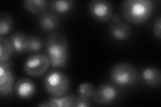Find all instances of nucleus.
Here are the masks:
<instances>
[{
  "label": "nucleus",
  "mask_w": 161,
  "mask_h": 107,
  "mask_svg": "<svg viewBox=\"0 0 161 107\" xmlns=\"http://www.w3.org/2000/svg\"><path fill=\"white\" fill-rule=\"evenodd\" d=\"M153 4L150 0H126L121 6V12L125 21L133 24L144 23L150 16Z\"/></svg>",
  "instance_id": "nucleus-1"
},
{
  "label": "nucleus",
  "mask_w": 161,
  "mask_h": 107,
  "mask_svg": "<svg viewBox=\"0 0 161 107\" xmlns=\"http://www.w3.org/2000/svg\"><path fill=\"white\" fill-rule=\"evenodd\" d=\"M68 48L67 39L63 34H54L48 38L46 50L52 68H65L68 61Z\"/></svg>",
  "instance_id": "nucleus-2"
},
{
  "label": "nucleus",
  "mask_w": 161,
  "mask_h": 107,
  "mask_svg": "<svg viewBox=\"0 0 161 107\" xmlns=\"http://www.w3.org/2000/svg\"><path fill=\"white\" fill-rule=\"evenodd\" d=\"M110 79L119 86H128L136 83L138 71L133 65L128 62H118L110 70Z\"/></svg>",
  "instance_id": "nucleus-3"
},
{
  "label": "nucleus",
  "mask_w": 161,
  "mask_h": 107,
  "mask_svg": "<svg viewBox=\"0 0 161 107\" xmlns=\"http://www.w3.org/2000/svg\"><path fill=\"white\" fill-rule=\"evenodd\" d=\"M44 86L49 94L54 97H60L67 93L70 80L66 74L59 70H54L46 76Z\"/></svg>",
  "instance_id": "nucleus-4"
},
{
  "label": "nucleus",
  "mask_w": 161,
  "mask_h": 107,
  "mask_svg": "<svg viewBox=\"0 0 161 107\" xmlns=\"http://www.w3.org/2000/svg\"><path fill=\"white\" fill-rule=\"evenodd\" d=\"M50 66L47 55L34 54L30 56L24 63V70L30 76H40L47 72Z\"/></svg>",
  "instance_id": "nucleus-5"
},
{
  "label": "nucleus",
  "mask_w": 161,
  "mask_h": 107,
  "mask_svg": "<svg viewBox=\"0 0 161 107\" xmlns=\"http://www.w3.org/2000/svg\"><path fill=\"white\" fill-rule=\"evenodd\" d=\"M89 12L93 18L99 22H106L114 15L112 4L107 0H93L89 3Z\"/></svg>",
  "instance_id": "nucleus-6"
},
{
  "label": "nucleus",
  "mask_w": 161,
  "mask_h": 107,
  "mask_svg": "<svg viewBox=\"0 0 161 107\" xmlns=\"http://www.w3.org/2000/svg\"><path fill=\"white\" fill-rule=\"evenodd\" d=\"M14 82L15 78L11 70V62L9 60L0 62V94H11L14 88Z\"/></svg>",
  "instance_id": "nucleus-7"
},
{
  "label": "nucleus",
  "mask_w": 161,
  "mask_h": 107,
  "mask_svg": "<svg viewBox=\"0 0 161 107\" xmlns=\"http://www.w3.org/2000/svg\"><path fill=\"white\" fill-rule=\"evenodd\" d=\"M118 96V90L115 86L105 83L95 89L92 96L93 100L99 104H108L113 103Z\"/></svg>",
  "instance_id": "nucleus-8"
},
{
  "label": "nucleus",
  "mask_w": 161,
  "mask_h": 107,
  "mask_svg": "<svg viewBox=\"0 0 161 107\" xmlns=\"http://www.w3.org/2000/svg\"><path fill=\"white\" fill-rule=\"evenodd\" d=\"M14 93L18 97L22 99H29L36 93V84L31 79L19 78L14 84Z\"/></svg>",
  "instance_id": "nucleus-9"
},
{
  "label": "nucleus",
  "mask_w": 161,
  "mask_h": 107,
  "mask_svg": "<svg viewBox=\"0 0 161 107\" xmlns=\"http://www.w3.org/2000/svg\"><path fill=\"white\" fill-rule=\"evenodd\" d=\"M132 33L130 25L122 19L118 22H112L110 25V34L112 36L118 41L127 40Z\"/></svg>",
  "instance_id": "nucleus-10"
},
{
  "label": "nucleus",
  "mask_w": 161,
  "mask_h": 107,
  "mask_svg": "<svg viewBox=\"0 0 161 107\" xmlns=\"http://www.w3.org/2000/svg\"><path fill=\"white\" fill-rule=\"evenodd\" d=\"M140 78L147 85L154 87L159 86L161 83V72L158 68L148 66L141 70Z\"/></svg>",
  "instance_id": "nucleus-11"
},
{
  "label": "nucleus",
  "mask_w": 161,
  "mask_h": 107,
  "mask_svg": "<svg viewBox=\"0 0 161 107\" xmlns=\"http://www.w3.org/2000/svg\"><path fill=\"white\" fill-rule=\"evenodd\" d=\"M38 23L42 29L50 32L58 26L59 19L53 13H45L40 17Z\"/></svg>",
  "instance_id": "nucleus-12"
},
{
  "label": "nucleus",
  "mask_w": 161,
  "mask_h": 107,
  "mask_svg": "<svg viewBox=\"0 0 161 107\" xmlns=\"http://www.w3.org/2000/svg\"><path fill=\"white\" fill-rule=\"evenodd\" d=\"M47 0H25L23 2L24 8L34 14H43L48 8Z\"/></svg>",
  "instance_id": "nucleus-13"
},
{
  "label": "nucleus",
  "mask_w": 161,
  "mask_h": 107,
  "mask_svg": "<svg viewBox=\"0 0 161 107\" xmlns=\"http://www.w3.org/2000/svg\"><path fill=\"white\" fill-rule=\"evenodd\" d=\"M73 96H60L42 102L38 106L40 107H71Z\"/></svg>",
  "instance_id": "nucleus-14"
},
{
  "label": "nucleus",
  "mask_w": 161,
  "mask_h": 107,
  "mask_svg": "<svg viewBox=\"0 0 161 107\" xmlns=\"http://www.w3.org/2000/svg\"><path fill=\"white\" fill-rule=\"evenodd\" d=\"M14 52V48L10 40L3 36L0 37V62L8 61Z\"/></svg>",
  "instance_id": "nucleus-15"
},
{
  "label": "nucleus",
  "mask_w": 161,
  "mask_h": 107,
  "mask_svg": "<svg viewBox=\"0 0 161 107\" xmlns=\"http://www.w3.org/2000/svg\"><path fill=\"white\" fill-rule=\"evenodd\" d=\"M75 2L73 0H53L50 2V6L54 12L64 14L69 12L73 9Z\"/></svg>",
  "instance_id": "nucleus-16"
},
{
  "label": "nucleus",
  "mask_w": 161,
  "mask_h": 107,
  "mask_svg": "<svg viewBox=\"0 0 161 107\" xmlns=\"http://www.w3.org/2000/svg\"><path fill=\"white\" fill-rule=\"evenodd\" d=\"M27 35L22 32H16L9 37V40L12 42L14 51L17 53L25 52L24 45L27 38Z\"/></svg>",
  "instance_id": "nucleus-17"
},
{
  "label": "nucleus",
  "mask_w": 161,
  "mask_h": 107,
  "mask_svg": "<svg viewBox=\"0 0 161 107\" xmlns=\"http://www.w3.org/2000/svg\"><path fill=\"white\" fill-rule=\"evenodd\" d=\"M42 40L36 35L28 36L24 45L25 52H36L42 49Z\"/></svg>",
  "instance_id": "nucleus-18"
},
{
  "label": "nucleus",
  "mask_w": 161,
  "mask_h": 107,
  "mask_svg": "<svg viewBox=\"0 0 161 107\" xmlns=\"http://www.w3.org/2000/svg\"><path fill=\"white\" fill-rule=\"evenodd\" d=\"M13 28V19L9 14L6 12L0 13V35H6Z\"/></svg>",
  "instance_id": "nucleus-19"
},
{
  "label": "nucleus",
  "mask_w": 161,
  "mask_h": 107,
  "mask_svg": "<svg viewBox=\"0 0 161 107\" xmlns=\"http://www.w3.org/2000/svg\"><path fill=\"white\" fill-rule=\"evenodd\" d=\"M95 89L93 84L90 83H83L79 86L77 93L79 96L89 99L90 98H92Z\"/></svg>",
  "instance_id": "nucleus-20"
},
{
  "label": "nucleus",
  "mask_w": 161,
  "mask_h": 107,
  "mask_svg": "<svg viewBox=\"0 0 161 107\" xmlns=\"http://www.w3.org/2000/svg\"><path fill=\"white\" fill-rule=\"evenodd\" d=\"M92 104L88 99L79 95L77 96H73L71 107H89Z\"/></svg>",
  "instance_id": "nucleus-21"
},
{
  "label": "nucleus",
  "mask_w": 161,
  "mask_h": 107,
  "mask_svg": "<svg viewBox=\"0 0 161 107\" xmlns=\"http://www.w3.org/2000/svg\"><path fill=\"white\" fill-rule=\"evenodd\" d=\"M153 32L156 37L159 40L161 38V17L158 16L153 25Z\"/></svg>",
  "instance_id": "nucleus-22"
}]
</instances>
